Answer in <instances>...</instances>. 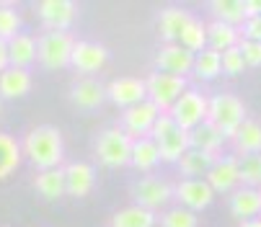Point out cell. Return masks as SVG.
Returning <instances> with one entry per match:
<instances>
[{"mask_svg": "<svg viewBox=\"0 0 261 227\" xmlns=\"http://www.w3.org/2000/svg\"><path fill=\"white\" fill-rule=\"evenodd\" d=\"M21 147H23V158L34 168H39V171L60 168L62 160H65V137L52 124H36V127H31L23 134Z\"/></svg>", "mask_w": 261, "mask_h": 227, "instance_id": "cell-1", "label": "cell"}, {"mask_svg": "<svg viewBox=\"0 0 261 227\" xmlns=\"http://www.w3.org/2000/svg\"><path fill=\"white\" fill-rule=\"evenodd\" d=\"M132 145L135 139L119 124L103 127L93 142V158L103 168H127L132 160Z\"/></svg>", "mask_w": 261, "mask_h": 227, "instance_id": "cell-2", "label": "cell"}, {"mask_svg": "<svg viewBox=\"0 0 261 227\" xmlns=\"http://www.w3.org/2000/svg\"><path fill=\"white\" fill-rule=\"evenodd\" d=\"M246 119H248L246 103L236 93L222 91V93L210 96V117H207V122L212 127H217L220 134L225 137V139H233V134L241 129V124Z\"/></svg>", "mask_w": 261, "mask_h": 227, "instance_id": "cell-3", "label": "cell"}, {"mask_svg": "<svg viewBox=\"0 0 261 227\" xmlns=\"http://www.w3.org/2000/svg\"><path fill=\"white\" fill-rule=\"evenodd\" d=\"M75 36L70 31H42L36 36V47H39V65L44 70H60L67 67L75 49Z\"/></svg>", "mask_w": 261, "mask_h": 227, "instance_id": "cell-4", "label": "cell"}, {"mask_svg": "<svg viewBox=\"0 0 261 227\" xmlns=\"http://www.w3.org/2000/svg\"><path fill=\"white\" fill-rule=\"evenodd\" d=\"M129 196H132V204L158 212V209H163L166 204H171L176 199V183L150 173V176H142L140 181L132 183Z\"/></svg>", "mask_w": 261, "mask_h": 227, "instance_id": "cell-5", "label": "cell"}, {"mask_svg": "<svg viewBox=\"0 0 261 227\" xmlns=\"http://www.w3.org/2000/svg\"><path fill=\"white\" fill-rule=\"evenodd\" d=\"M147 83V101H153L163 114H168L176 101L189 91L186 86V78H181V75H171V72H161V70H153L150 75L145 78Z\"/></svg>", "mask_w": 261, "mask_h": 227, "instance_id": "cell-6", "label": "cell"}, {"mask_svg": "<svg viewBox=\"0 0 261 227\" xmlns=\"http://www.w3.org/2000/svg\"><path fill=\"white\" fill-rule=\"evenodd\" d=\"M150 137L155 139V145H158V150H161L163 163H178L181 155L192 147L189 132L181 129V127L168 117V114H163V117L158 119V124H155V129H153Z\"/></svg>", "mask_w": 261, "mask_h": 227, "instance_id": "cell-7", "label": "cell"}, {"mask_svg": "<svg viewBox=\"0 0 261 227\" xmlns=\"http://www.w3.org/2000/svg\"><path fill=\"white\" fill-rule=\"evenodd\" d=\"M168 117L186 132H192L194 127L204 124L207 117H210V96H204L202 91L197 88H189L178 101L176 106L168 111Z\"/></svg>", "mask_w": 261, "mask_h": 227, "instance_id": "cell-8", "label": "cell"}, {"mask_svg": "<svg viewBox=\"0 0 261 227\" xmlns=\"http://www.w3.org/2000/svg\"><path fill=\"white\" fill-rule=\"evenodd\" d=\"M163 117V111L153 103V101H142L132 108H124L122 111V119H119V127L132 137V139H142V137H150L158 119Z\"/></svg>", "mask_w": 261, "mask_h": 227, "instance_id": "cell-9", "label": "cell"}, {"mask_svg": "<svg viewBox=\"0 0 261 227\" xmlns=\"http://www.w3.org/2000/svg\"><path fill=\"white\" fill-rule=\"evenodd\" d=\"M106 62H109V49L101 42H91V39L75 42L70 67L78 72V78H96V72H101Z\"/></svg>", "mask_w": 261, "mask_h": 227, "instance_id": "cell-10", "label": "cell"}, {"mask_svg": "<svg viewBox=\"0 0 261 227\" xmlns=\"http://www.w3.org/2000/svg\"><path fill=\"white\" fill-rule=\"evenodd\" d=\"M176 202H178V207L192 209L194 214H199L215 202V191L207 183V178H178Z\"/></svg>", "mask_w": 261, "mask_h": 227, "instance_id": "cell-11", "label": "cell"}, {"mask_svg": "<svg viewBox=\"0 0 261 227\" xmlns=\"http://www.w3.org/2000/svg\"><path fill=\"white\" fill-rule=\"evenodd\" d=\"M44 31H70L72 21L78 18V6L72 0H42L36 6Z\"/></svg>", "mask_w": 261, "mask_h": 227, "instance_id": "cell-12", "label": "cell"}, {"mask_svg": "<svg viewBox=\"0 0 261 227\" xmlns=\"http://www.w3.org/2000/svg\"><path fill=\"white\" fill-rule=\"evenodd\" d=\"M106 96L111 103L124 111V108H132V106L147 101V83H145V78H132V75L114 78L111 83H106Z\"/></svg>", "mask_w": 261, "mask_h": 227, "instance_id": "cell-13", "label": "cell"}, {"mask_svg": "<svg viewBox=\"0 0 261 227\" xmlns=\"http://www.w3.org/2000/svg\"><path fill=\"white\" fill-rule=\"evenodd\" d=\"M67 98L81 111H96L98 106H103V101H109L106 83H101L98 78H75L70 83Z\"/></svg>", "mask_w": 261, "mask_h": 227, "instance_id": "cell-14", "label": "cell"}, {"mask_svg": "<svg viewBox=\"0 0 261 227\" xmlns=\"http://www.w3.org/2000/svg\"><path fill=\"white\" fill-rule=\"evenodd\" d=\"M207 183L212 186L215 194H233L241 188V163L238 155H220L212 171L207 173Z\"/></svg>", "mask_w": 261, "mask_h": 227, "instance_id": "cell-15", "label": "cell"}, {"mask_svg": "<svg viewBox=\"0 0 261 227\" xmlns=\"http://www.w3.org/2000/svg\"><path fill=\"white\" fill-rule=\"evenodd\" d=\"M194 52H189L181 44H163L158 52H155V70L161 72H171V75H181L186 78L189 72H194Z\"/></svg>", "mask_w": 261, "mask_h": 227, "instance_id": "cell-16", "label": "cell"}, {"mask_svg": "<svg viewBox=\"0 0 261 227\" xmlns=\"http://www.w3.org/2000/svg\"><path fill=\"white\" fill-rule=\"evenodd\" d=\"M65 181H67V196L86 199L96 186V168L86 160H75L65 165Z\"/></svg>", "mask_w": 261, "mask_h": 227, "instance_id": "cell-17", "label": "cell"}, {"mask_svg": "<svg viewBox=\"0 0 261 227\" xmlns=\"http://www.w3.org/2000/svg\"><path fill=\"white\" fill-rule=\"evenodd\" d=\"M34 191L44 202H57L67 196V181H65V165L60 168H47V171H36L34 176Z\"/></svg>", "mask_w": 261, "mask_h": 227, "instance_id": "cell-18", "label": "cell"}, {"mask_svg": "<svg viewBox=\"0 0 261 227\" xmlns=\"http://www.w3.org/2000/svg\"><path fill=\"white\" fill-rule=\"evenodd\" d=\"M194 16L186 11V8H178V6H168L158 13V36L166 42V44H178L184 29L189 26Z\"/></svg>", "mask_w": 261, "mask_h": 227, "instance_id": "cell-19", "label": "cell"}, {"mask_svg": "<svg viewBox=\"0 0 261 227\" xmlns=\"http://www.w3.org/2000/svg\"><path fill=\"white\" fill-rule=\"evenodd\" d=\"M228 207H230V214L238 222L261 217V188H251V186L236 188L228 199Z\"/></svg>", "mask_w": 261, "mask_h": 227, "instance_id": "cell-20", "label": "cell"}, {"mask_svg": "<svg viewBox=\"0 0 261 227\" xmlns=\"http://www.w3.org/2000/svg\"><path fill=\"white\" fill-rule=\"evenodd\" d=\"M217 158L220 155H212V153H204V150L189 147L181 155V160L176 163L178 176L181 178H207V173L212 171V165L217 163Z\"/></svg>", "mask_w": 261, "mask_h": 227, "instance_id": "cell-21", "label": "cell"}, {"mask_svg": "<svg viewBox=\"0 0 261 227\" xmlns=\"http://www.w3.org/2000/svg\"><path fill=\"white\" fill-rule=\"evenodd\" d=\"M158 212L137 204H127L109 217V227H158Z\"/></svg>", "mask_w": 261, "mask_h": 227, "instance_id": "cell-22", "label": "cell"}, {"mask_svg": "<svg viewBox=\"0 0 261 227\" xmlns=\"http://www.w3.org/2000/svg\"><path fill=\"white\" fill-rule=\"evenodd\" d=\"M8 62H11V67H21V70H29L34 62H39L36 36L21 31L16 39H11L8 42Z\"/></svg>", "mask_w": 261, "mask_h": 227, "instance_id": "cell-23", "label": "cell"}, {"mask_svg": "<svg viewBox=\"0 0 261 227\" xmlns=\"http://www.w3.org/2000/svg\"><path fill=\"white\" fill-rule=\"evenodd\" d=\"M31 72L29 70H21V67H8L0 72V98L3 101H16V98H23L29 91H31Z\"/></svg>", "mask_w": 261, "mask_h": 227, "instance_id": "cell-24", "label": "cell"}, {"mask_svg": "<svg viewBox=\"0 0 261 227\" xmlns=\"http://www.w3.org/2000/svg\"><path fill=\"white\" fill-rule=\"evenodd\" d=\"M161 160H163V158H161V150H158V145H155L153 137L135 139V145H132V160H129V165H132L135 171L150 176V173L161 165Z\"/></svg>", "mask_w": 261, "mask_h": 227, "instance_id": "cell-25", "label": "cell"}, {"mask_svg": "<svg viewBox=\"0 0 261 227\" xmlns=\"http://www.w3.org/2000/svg\"><path fill=\"white\" fill-rule=\"evenodd\" d=\"M207 39H210V49L222 54V52H228L243 42V31H241V26H233V23L210 21L207 23Z\"/></svg>", "mask_w": 261, "mask_h": 227, "instance_id": "cell-26", "label": "cell"}, {"mask_svg": "<svg viewBox=\"0 0 261 227\" xmlns=\"http://www.w3.org/2000/svg\"><path fill=\"white\" fill-rule=\"evenodd\" d=\"M23 160V147H21V139H16L11 132H3L0 129V181L11 178L18 165Z\"/></svg>", "mask_w": 261, "mask_h": 227, "instance_id": "cell-27", "label": "cell"}, {"mask_svg": "<svg viewBox=\"0 0 261 227\" xmlns=\"http://www.w3.org/2000/svg\"><path fill=\"white\" fill-rule=\"evenodd\" d=\"M233 150H236V155H256L261 153V122L248 117L241 129L233 134Z\"/></svg>", "mask_w": 261, "mask_h": 227, "instance_id": "cell-28", "label": "cell"}, {"mask_svg": "<svg viewBox=\"0 0 261 227\" xmlns=\"http://www.w3.org/2000/svg\"><path fill=\"white\" fill-rule=\"evenodd\" d=\"M207 8H210L212 21H222V23L243 26V21L248 18V13H246V0H210Z\"/></svg>", "mask_w": 261, "mask_h": 227, "instance_id": "cell-29", "label": "cell"}, {"mask_svg": "<svg viewBox=\"0 0 261 227\" xmlns=\"http://www.w3.org/2000/svg\"><path fill=\"white\" fill-rule=\"evenodd\" d=\"M189 142H192V147L204 150V153H212V155H225V153H222V142H225V137H222V134H220V129H217V127H212L210 122H204V124L194 127V129L189 132Z\"/></svg>", "mask_w": 261, "mask_h": 227, "instance_id": "cell-30", "label": "cell"}, {"mask_svg": "<svg viewBox=\"0 0 261 227\" xmlns=\"http://www.w3.org/2000/svg\"><path fill=\"white\" fill-rule=\"evenodd\" d=\"M217 75H222V54L215 49H204L194 57V78L197 80H215Z\"/></svg>", "mask_w": 261, "mask_h": 227, "instance_id": "cell-31", "label": "cell"}, {"mask_svg": "<svg viewBox=\"0 0 261 227\" xmlns=\"http://www.w3.org/2000/svg\"><path fill=\"white\" fill-rule=\"evenodd\" d=\"M178 44H181V47H186L189 52H194V54L204 52V49L210 47V39H207V23H202L199 18H192V21H189V26L184 29Z\"/></svg>", "mask_w": 261, "mask_h": 227, "instance_id": "cell-32", "label": "cell"}, {"mask_svg": "<svg viewBox=\"0 0 261 227\" xmlns=\"http://www.w3.org/2000/svg\"><path fill=\"white\" fill-rule=\"evenodd\" d=\"M161 227H199V214H194L192 209H184V207H171L163 209L158 217Z\"/></svg>", "mask_w": 261, "mask_h": 227, "instance_id": "cell-33", "label": "cell"}, {"mask_svg": "<svg viewBox=\"0 0 261 227\" xmlns=\"http://www.w3.org/2000/svg\"><path fill=\"white\" fill-rule=\"evenodd\" d=\"M21 26H23V18L21 13L13 8V6H0V39L3 42H11L21 34Z\"/></svg>", "mask_w": 261, "mask_h": 227, "instance_id": "cell-34", "label": "cell"}, {"mask_svg": "<svg viewBox=\"0 0 261 227\" xmlns=\"http://www.w3.org/2000/svg\"><path fill=\"white\" fill-rule=\"evenodd\" d=\"M238 163H241V186L261 188V153L238 155Z\"/></svg>", "mask_w": 261, "mask_h": 227, "instance_id": "cell-35", "label": "cell"}, {"mask_svg": "<svg viewBox=\"0 0 261 227\" xmlns=\"http://www.w3.org/2000/svg\"><path fill=\"white\" fill-rule=\"evenodd\" d=\"M246 67L248 65H246V57L241 52V44L228 49V52H222V75H230L233 78V75H241Z\"/></svg>", "mask_w": 261, "mask_h": 227, "instance_id": "cell-36", "label": "cell"}, {"mask_svg": "<svg viewBox=\"0 0 261 227\" xmlns=\"http://www.w3.org/2000/svg\"><path fill=\"white\" fill-rule=\"evenodd\" d=\"M241 52H243L248 67H261V42L243 39V42H241Z\"/></svg>", "mask_w": 261, "mask_h": 227, "instance_id": "cell-37", "label": "cell"}, {"mask_svg": "<svg viewBox=\"0 0 261 227\" xmlns=\"http://www.w3.org/2000/svg\"><path fill=\"white\" fill-rule=\"evenodd\" d=\"M243 31V39H251V42H261V16H251L243 21L241 26Z\"/></svg>", "mask_w": 261, "mask_h": 227, "instance_id": "cell-38", "label": "cell"}, {"mask_svg": "<svg viewBox=\"0 0 261 227\" xmlns=\"http://www.w3.org/2000/svg\"><path fill=\"white\" fill-rule=\"evenodd\" d=\"M8 67H11V62H8V42L0 39V72L8 70Z\"/></svg>", "mask_w": 261, "mask_h": 227, "instance_id": "cell-39", "label": "cell"}, {"mask_svg": "<svg viewBox=\"0 0 261 227\" xmlns=\"http://www.w3.org/2000/svg\"><path fill=\"white\" fill-rule=\"evenodd\" d=\"M246 13L251 16H261V0H246Z\"/></svg>", "mask_w": 261, "mask_h": 227, "instance_id": "cell-40", "label": "cell"}, {"mask_svg": "<svg viewBox=\"0 0 261 227\" xmlns=\"http://www.w3.org/2000/svg\"><path fill=\"white\" fill-rule=\"evenodd\" d=\"M238 227H261V217H256V219H246V222H238Z\"/></svg>", "mask_w": 261, "mask_h": 227, "instance_id": "cell-41", "label": "cell"}, {"mask_svg": "<svg viewBox=\"0 0 261 227\" xmlns=\"http://www.w3.org/2000/svg\"><path fill=\"white\" fill-rule=\"evenodd\" d=\"M0 114H3V98H0Z\"/></svg>", "mask_w": 261, "mask_h": 227, "instance_id": "cell-42", "label": "cell"}]
</instances>
